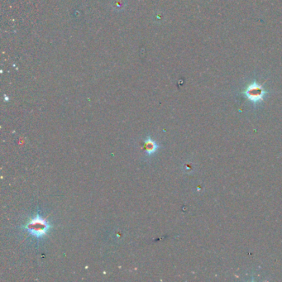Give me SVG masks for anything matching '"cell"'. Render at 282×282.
I'll list each match as a JSON object with an SVG mask.
<instances>
[{
  "mask_svg": "<svg viewBox=\"0 0 282 282\" xmlns=\"http://www.w3.org/2000/svg\"><path fill=\"white\" fill-rule=\"evenodd\" d=\"M50 227L51 225L49 223L42 219L40 215H37L27 224L25 228L31 235L35 238H41L47 234Z\"/></svg>",
  "mask_w": 282,
  "mask_h": 282,
  "instance_id": "obj_2",
  "label": "cell"
},
{
  "mask_svg": "<svg viewBox=\"0 0 282 282\" xmlns=\"http://www.w3.org/2000/svg\"><path fill=\"white\" fill-rule=\"evenodd\" d=\"M242 94L250 102L253 103L254 105H256L261 104L263 101L264 99L268 94V92L264 89L261 85L258 84L257 81L255 80L246 87L244 90L242 92Z\"/></svg>",
  "mask_w": 282,
  "mask_h": 282,
  "instance_id": "obj_1",
  "label": "cell"
},
{
  "mask_svg": "<svg viewBox=\"0 0 282 282\" xmlns=\"http://www.w3.org/2000/svg\"><path fill=\"white\" fill-rule=\"evenodd\" d=\"M158 149V145L156 141H153L150 137L145 140V152L148 156H152L157 152Z\"/></svg>",
  "mask_w": 282,
  "mask_h": 282,
  "instance_id": "obj_3",
  "label": "cell"
}]
</instances>
